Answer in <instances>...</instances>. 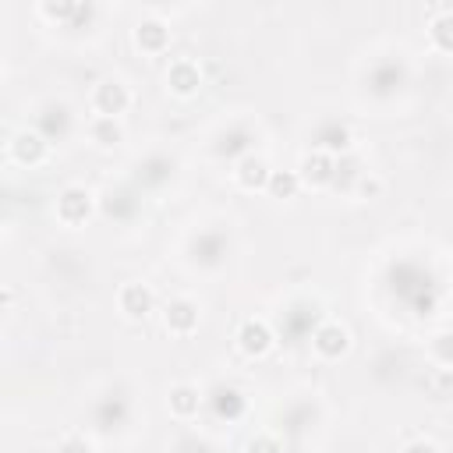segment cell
<instances>
[{
  "mask_svg": "<svg viewBox=\"0 0 453 453\" xmlns=\"http://www.w3.org/2000/svg\"><path fill=\"white\" fill-rule=\"evenodd\" d=\"M248 453H280V442H276V435H255L251 442H248Z\"/></svg>",
  "mask_w": 453,
  "mask_h": 453,
  "instance_id": "ac0fdd59",
  "label": "cell"
},
{
  "mask_svg": "<svg viewBox=\"0 0 453 453\" xmlns=\"http://www.w3.org/2000/svg\"><path fill=\"white\" fill-rule=\"evenodd\" d=\"M428 35L439 50L453 53V11H439L432 21H428Z\"/></svg>",
  "mask_w": 453,
  "mask_h": 453,
  "instance_id": "5bb4252c",
  "label": "cell"
},
{
  "mask_svg": "<svg viewBox=\"0 0 453 453\" xmlns=\"http://www.w3.org/2000/svg\"><path fill=\"white\" fill-rule=\"evenodd\" d=\"M311 347H315L319 357L333 361V357L347 354V347H350V333H347V326H340L336 319H326V322L315 326V333H311Z\"/></svg>",
  "mask_w": 453,
  "mask_h": 453,
  "instance_id": "7a4b0ae2",
  "label": "cell"
},
{
  "mask_svg": "<svg viewBox=\"0 0 453 453\" xmlns=\"http://www.w3.org/2000/svg\"><path fill=\"white\" fill-rule=\"evenodd\" d=\"M403 453H439V446H435V442H428V439H414V442H407V446H403Z\"/></svg>",
  "mask_w": 453,
  "mask_h": 453,
  "instance_id": "d6986e66",
  "label": "cell"
},
{
  "mask_svg": "<svg viewBox=\"0 0 453 453\" xmlns=\"http://www.w3.org/2000/svg\"><path fill=\"white\" fill-rule=\"evenodd\" d=\"M152 304H156V297H152V290L145 283H134L131 280V283L120 287V311L127 319H145L152 311Z\"/></svg>",
  "mask_w": 453,
  "mask_h": 453,
  "instance_id": "9c48e42d",
  "label": "cell"
},
{
  "mask_svg": "<svg viewBox=\"0 0 453 453\" xmlns=\"http://www.w3.org/2000/svg\"><path fill=\"white\" fill-rule=\"evenodd\" d=\"M57 453H92V439H85L81 432H71V435L60 439Z\"/></svg>",
  "mask_w": 453,
  "mask_h": 453,
  "instance_id": "e0dca14e",
  "label": "cell"
},
{
  "mask_svg": "<svg viewBox=\"0 0 453 453\" xmlns=\"http://www.w3.org/2000/svg\"><path fill=\"white\" fill-rule=\"evenodd\" d=\"M297 188H301V173L297 170H273V177H269V191L276 195V198H294L297 195Z\"/></svg>",
  "mask_w": 453,
  "mask_h": 453,
  "instance_id": "9a60e30c",
  "label": "cell"
},
{
  "mask_svg": "<svg viewBox=\"0 0 453 453\" xmlns=\"http://www.w3.org/2000/svg\"><path fill=\"white\" fill-rule=\"evenodd\" d=\"M88 216H92V191H85V188H78V184L64 188L60 198H57V219L67 223V226H78V223H85Z\"/></svg>",
  "mask_w": 453,
  "mask_h": 453,
  "instance_id": "3957f363",
  "label": "cell"
},
{
  "mask_svg": "<svg viewBox=\"0 0 453 453\" xmlns=\"http://www.w3.org/2000/svg\"><path fill=\"white\" fill-rule=\"evenodd\" d=\"M88 134H92L96 145H117V142L124 138V127H120L117 117H92Z\"/></svg>",
  "mask_w": 453,
  "mask_h": 453,
  "instance_id": "4fadbf2b",
  "label": "cell"
},
{
  "mask_svg": "<svg viewBox=\"0 0 453 453\" xmlns=\"http://www.w3.org/2000/svg\"><path fill=\"white\" fill-rule=\"evenodd\" d=\"M269 177H273V170H269V163L262 159V156H255V152H244L241 159H237V166H234V180L241 184V188H269Z\"/></svg>",
  "mask_w": 453,
  "mask_h": 453,
  "instance_id": "52a82bcc",
  "label": "cell"
},
{
  "mask_svg": "<svg viewBox=\"0 0 453 453\" xmlns=\"http://www.w3.org/2000/svg\"><path fill=\"white\" fill-rule=\"evenodd\" d=\"M134 42H138V50H145V53H163L166 42H170V28H166L163 21H156V18H145V21H138V28H134Z\"/></svg>",
  "mask_w": 453,
  "mask_h": 453,
  "instance_id": "8fae6325",
  "label": "cell"
},
{
  "mask_svg": "<svg viewBox=\"0 0 453 453\" xmlns=\"http://www.w3.org/2000/svg\"><path fill=\"white\" fill-rule=\"evenodd\" d=\"M11 159H18L21 166H35V163H42V156H46V149H50V142H46V134H39V131H18L14 138H11Z\"/></svg>",
  "mask_w": 453,
  "mask_h": 453,
  "instance_id": "5b68a950",
  "label": "cell"
},
{
  "mask_svg": "<svg viewBox=\"0 0 453 453\" xmlns=\"http://www.w3.org/2000/svg\"><path fill=\"white\" fill-rule=\"evenodd\" d=\"M428 350H432V361L435 365H453V333H439L428 343Z\"/></svg>",
  "mask_w": 453,
  "mask_h": 453,
  "instance_id": "2e32d148",
  "label": "cell"
},
{
  "mask_svg": "<svg viewBox=\"0 0 453 453\" xmlns=\"http://www.w3.org/2000/svg\"><path fill=\"white\" fill-rule=\"evenodd\" d=\"M166 85H170L177 96H191V92H198V85H202V71H198V64H195L191 57H177V60L170 64V71H166Z\"/></svg>",
  "mask_w": 453,
  "mask_h": 453,
  "instance_id": "ba28073f",
  "label": "cell"
},
{
  "mask_svg": "<svg viewBox=\"0 0 453 453\" xmlns=\"http://www.w3.org/2000/svg\"><path fill=\"white\" fill-rule=\"evenodd\" d=\"M237 347L248 354V357H262L269 347H273V329L265 319H244L241 329H237Z\"/></svg>",
  "mask_w": 453,
  "mask_h": 453,
  "instance_id": "277c9868",
  "label": "cell"
},
{
  "mask_svg": "<svg viewBox=\"0 0 453 453\" xmlns=\"http://www.w3.org/2000/svg\"><path fill=\"white\" fill-rule=\"evenodd\" d=\"M198 407H202V396H198L195 386L180 382V386L170 389V411H173L177 418H191V414H198Z\"/></svg>",
  "mask_w": 453,
  "mask_h": 453,
  "instance_id": "7c38bea8",
  "label": "cell"
},
{
  "mask_svg": "<svg viewBox=\"0 0 453 453\" xmlns=\"http://www.w3.org/2000/svg\"><path fill=\"white\" fill-rule=\"evenodd\" d=\"M127 106H131V92H127L124 81H117V78L96 81V88H92V110H96V117H120Z\"/></svg>",
  "mask_w": 453,
  "mask_h": 453,
  "instance_id": "6da1fadb",
  "label": "cell"
},
{
  "mask_svg": "<svg viewBox=\"0 0 453 453\" xmlns=\"http://www.w3.org/2000/svg\"><path fill=\"white\" fill-rule=\"evenodd\" d=\"M301 180L304 184H329L333 180V173H336V159H333V152H326V149H311L304 159H301Z\"/></svg>",
  "mask_w": 453,
  "mask_h": 453,
  "instance_id": "8992f818",
  "label": "cell"
},
{
  "mask_svg": "<svg viewBox=\"0 0 453 453\" xmlns=\"http://www.w3.org/2000/svg\"><path fill=\"white\" fill-rule=\"evenodd\" d=\"M379 191H382L379 177H361V195H379Z\"/></svg>",
  "mask_w": 453,
  "mask_h": 453,
  "instance_id": "ffe728a7",
  "label": "cell"
},
{
  "mask_svg": "<svg viewBox=\"0 0 453 453\" xmlns=\"http://www.w3.org/2000/svg\"><path fill=\"white\" fill-rule=\"evenodd\" d=\"M163 322H166L170 333L188 336V333L198 326V308H195L188 297H173V301L166 304V311H163Z\"/></svg>",
  "mask_w": 453,
  "mask_h": 453,
  "instance_id": "30bf717a",
  "label": "cell"
}]
</instances>
